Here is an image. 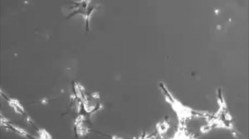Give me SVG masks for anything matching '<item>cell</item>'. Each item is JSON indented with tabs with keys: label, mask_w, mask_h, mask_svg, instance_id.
Instances as JSON below:
<instances>
[{
	"label": "cell",
	"mask_w": 249,
	"mask_h": 139,
	"mask_svg": "<svg viewBox=\"0 0 249 139\" xmlns=\"http://www.w3.org/2000/svg\"><path fill=\"white\" fill-rule=\"evenodd\" d=\"M8 103L9 106L12 108V109L14 110V112L18 113L20 115H23L24 113V109H23V105L20 103V102L18 100V99H8Z\"/></svg>",
	"instance_id": "1"
},
{
	"label": "cell",
	"mask_w": 249,
	"mask_h": 139,
	"mask_svg": "<svg viewBox=\"0 0 249 139\" xmlns=\"http://www.w3.org/2000/svg\"><path fill=\"white\" fill-rule=\"evenodd\" d=\"M169 126L170 124L168 121V119L164 120V122L158 123L156 126V128H157V132L159 133V135L162 136L163 134H164L167 132V130L169 128Z\"/></svg>",
	"instance_id": "2"
},
{
	"label": "cell",
	"mask_w": 249,
	"mask_h": 139,
	"mask_svg": "<svg viewBox=\"0 0 249 139\" xmlns=\"http://www.w3.org/2000/svg\"><path fill=\"white\" fill-rule=\"evenodd\" d=\"M8 125H9L10 128L13 129V130L16 131L17 133H18L19 135L23 136V137H26V136L28 135V133L25 131V129L22 128H20V127H18V126L14 125V124H10V123H8Z\"/></svg>",
	"instance_id": "3"
},
{
	"label": "cell",
	"mask_w": 249,
	"mask_h": 139,
	"mask_svg": "<svg viewBox=\"0 0 249 139\" xmlns=\"http://www.w3.org/2000/svg\"><path fill=\"white\" fill-rule=\"evenodd\" d=\"M37 133H38V137H39V138H52V136L50 135L49 133L46 132L45 129H39V130L37 131Z\"/></svg>",
	"instance_id": "4"
},
{
	"label": "cell",
	"mask_w": 249,
	"mask_h": 139,
	"mask_svg": "<svg viewBox=\"0 0 249 139\" xmlns=\"http://www.w3.org/2000/svg\"><path fill=\"white\" fill-rule=\"evenodd\" d=\"M41 103H42L43 104H46V103H47V99H45V98H44V99H43V100L41 101Z\"/></svg>",
	"instance_id": "5"
}]
</instances>
